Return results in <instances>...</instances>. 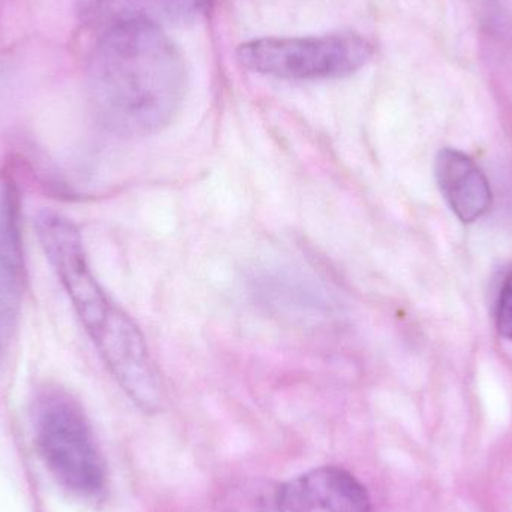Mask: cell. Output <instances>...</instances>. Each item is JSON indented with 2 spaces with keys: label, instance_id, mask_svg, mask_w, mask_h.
<instances>
[{
  "label": "cell",
  "instance_id": "1",
  "mask_svg": "<svg viewBox=\"0 0 512 512\" xmlns=\"http://www.w3.org/2000/svg\"><path fill=\"white\" fill-rule=\"evenodd\" d=\"M98 116L111 131L146 135L167 126L185 99L186 66L159 27L125 23L96 33L89 66Z\"/></svg>",
  "mask_w": 512,
  "mask_h": 512
},
{
  "label": "cell",
  "instance_id": "2",
  "mask_svg": "<svg viewBox=\"0 0 512 512\" xmlns=\"http://www.w3.org/2000/svg\"><path fill=\"white\" fill-rule=\"evenodd\" d=\"M39 245L105 366L129 399L146 412L161 408V381L140 328L111 300L87 261L74 222L54 212L35 219Z\"/></svg>",
  "mask_w": 512,
  "mask_h": 512
},
{
  "label": "cell",
  "instance_id": "3",
  "mask_svg": "<svg viewBox=\"0 0 512 512\" xmlns=\"http://www.w3.org/2000/svg\"><path fill=\"white\" fill-rule=\"evenodd\" d=\"M33 439L51 477L80 498L105 487V463L80 403L62 390H48L33 406Z\"/></svg>",
  "mask_w": 512,
  "mask_h": 512
},
{
  "label": "cell",
  "instance_id": "4",
  "mask_svg": "<svg viewBox=\"0 0 512 512\" xmlns=\"http://www.w3.org/2000/svg\"><path fill=\"white\" fill-rule=\"evenodd\" d=\"M372 56V44L354 33L254 39L237 50V59L245 68L285 80L348 77Z\"/></svg>",
  "mask_w": 512,
  "mask_h": 512
},
{
  "label": "cell",
  "instance_id": "5",
  "mask_svg": "<svg viewBox=\"0 0 512 512\" xmlns=\"http://www.w3.org/2000/svg\"><path fill=\"white\" fill-rule=\"evenodd\" d=\"M274 507L276 512H370L372 499L351 472L321 466L283 483Z\"/></svg>",
  "mask_w": 512,
  "mask_h": 512
},
{
  "label": "cell",
  "instance_id": "6",
  "mask_svg": "<svg viewBox=\"0 0 512 512\" xmlns=\"http://www.w3.org/2000/svg\"><path fill=\"white\" fill-rule=\"evenodd\" d=\"M215 0H78L77 15L98 33L125 23L159 27L194 23L212 11Z\"/></svg>",
  "mask_w": 512,
  "mask_h": 512
},
{
  "label": "cell",
  "instance_id": "7",
  "mask_svg": "<svg viewBox=\"0 0 512 512\" xmlns=\"http://www.w3.org/2000/svg\"><path fill=\"white\" fill-rule=\"evenodd\" d=\"M439 188L451 210L462 222L483 218L492 206L489 180L465 153L445 149L436 161Z\"/></svg>",
  "mask_w": 512,
  "mask_h": 512
},
{
  "label": "cell",
  "instance_id": "8",
  "mask_svg": "<svg viewBox=\"0 0 512 512\" xmlns=\"http://www.w3.org/2000/svg\"><path fill=\"white\" fill-rule=\"evenodd\" d=\"M21 273L17 256L0 243V363L14 342L21 313Z\"/></svg>",
  "mask_w": 512,
  "mask_h": 512
},
{
  "label": "cell",
  "instance_id": "9",
  "mask_svg": "<svg viewBox=\"0 0 512 512\" xmlns=\"http://www.w3.org/2000/svg\"><path fill=\"white\" fill-rule=\"evenodd\" d=\"M496 321H498L499 333L512 340V271L505 279L499 295Z\"/></svg>",
  "mask_w": 512,
  "mask_h": 512
}]
</instances>
